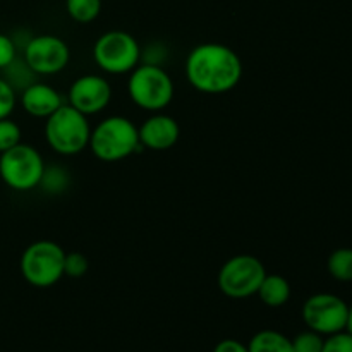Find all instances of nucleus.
I'll list each match as a JSON object with an SVG mask.
<instances>
[{
    "label": "nucleus",
    "mask_w": 352,
    "mask_h": 352,
    "mask_svg": "<svg viewBox=\"0 0 352 352\" xmlns=\"http://www.w3.org/2000/svg\"><path fill=\"white\" fill-rule=\"evenodd\" d=\"M243 60L234 48L217 41L199 43L186 58V79L199 93L223 95L243 79Z\"/></svg>",
    "instance_id": "nucleus-1"
},
{
    "label": "nucleus",
    "mask_w": 352,
    "mask_h": 352,
    "mask_svg": "<svg viewBox=\"0 0 352 352\" xmlns=\"http://www.w3.org/2000/svg\"><path fill=\"white\" fill-rule=\"evenodd\" d=\"M88 148L98 160L120 162L143 150L138 126L122 116H110L91 129Z\"/></svg>",
    "instance_id": "nucleus-2"
},
{
    "label": "nucleus",
    "mask_w": 352,
    "mask_h": 352,
    "mask_svg": "<svg viewBox=\"0 0 352 352\" xmlns=\"http://www.w3.org/2000/svg\"><path fill=\"white\" fill-rule=\"evenodd\" d=\"M91 126L88 116L64 103L45 119V141L55 153L74 157L88 148Z\"/></svg>",
    "instance_id": "nucleus-3"
},
{
    "label": "nucleus",
    "mask_w": 352,
    "mask_h": 352,
    "mask_svg": "<svg viewBox=\"0 0 352 352\" xmlns=\"http://www.w3.org/2000/svg\"><path fill=\"white\" fill-rule=\"evenodd\" d=\"M127 93L141 110L150 113L164 112L174 100L175 85L170 74L160 65L140 64L129 72Z\"/></svg>",
    "instance_id": "nucleus-4"
},
{
    "label": "nucleus",
    "mask_w": 352,
    "mask_h": 352,
    "mask_svg": "<svg viewBox=\"0 0 352 352\" xmlns=\"http://www.w3.org/2000/svg\"><path fill=\"white\" fill-rule=\"evenodd\" d=\"M65 251L55 241L41 239L23 251L19 270L24 280L38 289H48L64 277Z\"/></svg>",
    "instance_id": "nucleus-5"
},
{
    "label": "nucleus",
    "mask_w": 352,
    "mask_h": 352,
    "mask_svg": "<svg viewBox=\"0 0 352 352\" xmlns=\"http://www.w3.org/2000/svg\"><path fill=\"white\" fill-rule=\"evenodd\" d=\"M43 170L45 160L33 144L21 141L14 148L0 153V179L7 188L17 192L36 189Z\"/></svg>",
    "instance_id": "nucleus-6"
},
{
    "label": "nucleus",
    "mask_w": 352,
    "mask_h": 352,
    "mask_svg": "<svg viewBox=\"0 0 352 352\" xmlns=\"http://www.w3.org/2000/svg\"><path fill=\"white\" fill-rule=\"evenodd\" d=\"M93 60L107 74H129L140 65L141 47L127 31H107L100 34L93 45Z\"/></svg>",
    "instance_id": "nucleus-7"
},
{
    "label": "nucleus",
    "mask_w": 352,
    "mask_h": 352,
    "mask_svg": "<svg viewBox=\"0 0 352 352\" xmlns=\"http://www.w3.org/2000/svg\"><path fill=\"white\" fill-rule=\"evenodd\" d=\"M267 270L260 258L253 254H236L222 265L219 272V289L230 299H248L256 296Z\"/></svg>",
    "instance_id": "nucleus-8"
},
{
    "label": "nucleus",
    "mask_w": 352,
    "mask_h": 352,
    "mask_svg": "<svg viewBox=\"0 0 352 352\" xmlns=\"http://www.w3.org/2000/svg\"><path fill=\"white\" fill-rule=\"evenodd\" d=\"M349 306L342 298L329 292L313 294L302 305V320L306 327L320 336H333L346 330Z\"/></svg>",
    "instance_id": "nucleus-9"
},
{
    "label": "nucleus",
    "mask_w": 352,
    "mask_h": 352,
    "mask_svg": "<svg viewBox=\"0 0 352 352\" xmlns=\"http://www.w3.org/2000/svg\"><path fill=\"white\" fill-rule=\"evenodd\" d=\"M23 58L36 76H54L69 65L71 48L57 34H38L26 43Z\"/></svg>",
    "instance_id": "nucleus-10"
},
{
    "label": "nucleus",
    "mask_w": 352,
    "mask_h": 352,
    "mask_svg": "<svg viewBox=\"0 0 352 352\" xmlns=\"http://www.w3.org/2000/svg\"><path fill=\"white\" fill-rule=\"evenodd\" d=\"M69 105L74 107L85 116H96L110 105L112 86L103 76L85 74L79 76L69 86Z\"/></svg>",
    "instance_id": "nucleus-11"
},
{
    "label": "nucleus",
    "mask_w": 352,
    "mask_h": 352,
    "mask_svg": "<svg viewBox=\"0 0 352 352\" xmlns=\"http://www.w3.org/2000/svg\"><path fill=\"white\" fill-rule=\"evenodd\" d=\"M141 146L151 151L170 150L181 138V126L172 116L155 112L138 127Z\"/></svg>",
    "instance_id": "nucleus-12"
},
{
    "label": "nucleus",
    "mask_w": 352,
    "mask_h": 352,
    "mask_svg": "<svg viewBox=\"0 0 352 352\" xmlns=\"http://www.w3.org/2000/svg\"><path fill=\"white\" fill-rule=\"evenodd\" d=\"M19 102L24 112L36 119H47L64 105V98L54 86L34 81L19 93Z\"/></svg>",
    "instance_id": "nucleus-13"
},
{
    "label": "nucleus",
    "mask_w": 352,
    "mask_h": 352,
    "mask_svg": "<svg viewBox=\"0 0 352 352\" xmlns=\"http://www.w3.org/2000/svg\"><path fill=\"white\" fill-rule=\"evenodd\" d=\"M291 284L284 275L267 274L256 296L268 308H280L291 299Z\"/></svg>",
    "instance_id": "nucleus-14"
},
{
    "label": "nucleus",
    "mask_w": 352,
    "mask_h": 352,
    "mask_svg": "<svg viewBox=\"0 0 352 352\" xmlns=\"http://www.w3.org/2000/svg\"><path fill=\"white\" fill-rule=\"evenodd\" d=\"M250 352H294L292 340L277 330H260L248 344Z\"/></svg>",
    "instance_id": "nucleus-15"
},
{
    "label": "nucleus",
    "mask_w": 352,
    "mask_h": 352,
    "mask_svg": "<svg viewBox=\"0 0 352 352\" xmlns=\"http://www.w3.org/2000/svg\"><path fill=\"white\" fill-rule=\"evenodd\" d=\"M2 72H3L2 78L12 86L16 93H21L23 89H26L28 86L33 85L38 78V76L31 71L30 65L26 64V60L21 58L19 55H17V58L12 62V64L7 65L6 69H2Z\"/></svg>",
    "instance_id": "nucleus-16"
},
{
    "label": "nucleus",
    "mask_w": 352,
    "mask_h": 352,
    "mask_svg": "<svg viewBox=\"0 0 352 352\" xmlns=\"http://www.w3.org/2000/svg\"><path fill=\"white\" fill-rule=\"evenodd\" d=\"M69 186H71V174H69L67 168L60 167V165H52V167L45 165L43 175H41L38 188L43 189L47 195L57 196L67 191Z\"/></svg>",
    "instance_id": "nucleus-17"
},
{
    "label": "nucleus",
    "mask_w": 352,
    "mask_h": 352,
    "mask_svg": "<svg viewBox=\"0 0 352 352\" xmlns=\"http://www.w3.org/2000/svg\"><path fill=\"white\" fill-rule=\"evenodd\" d=\"M65 10L72 21L88 24L102 12V0H65Z\"/></svg>",
    "instance_id": "nucleus-18"
},
{
    "label": "nucleus",
    "mask_w": 352,
    "mask_h": 352,
    "mask_svg": "<svg viewBox=\"0 0 352 352\" xmlns=\"http://www.w3.org/2000/svg\"><path fill=\"white\" fill-rule=\"evenodd\" d=\"M329 274L339 282H352V250L339 248L327 260Z\"/></svg>",
    "instance_id": "nucleus-19"
},
{
    "label": "nucleus",
    "mask_w": 352,
    "mask_h": 352,
    "mask_svg": "<svg viewBox=\"0 0 352 352\" xmlns=\"http://www.w3.org/2000/svg\"><path fill=\"white\" fill-rule=\"evenodd\" d=\"M21 138H23V133H21L19 124L10 120V117L0 119V153L19 144Z\"/></svg>",
    "instance_id": "nucleus-20"
},
{
    "label": "nucleus",
    "mask_w": 352,
    "mask_h": 352,
    "mask_svg": "<svg viewBox=\"0 0 352 352\" xmlns=\"http://www.w3.org/2000/svg\"><path fill=\"white\" fill-rule=\"evenodd\" d=\"M292 340V349L294 352H322L323 349V336L313 332V330H305V332L298 333Z\"/></svg>",
    "instance_id": "nucleus-21"
},
{
    "label": "nucleus",
    "mask_w": 352,
    "mask_h": 352,
    "mask_svg": "<svg viewBox=\"0 0 352 352\" xmlns=\"http://www.w3.org/2000/svg\"><path fill=\"white\" fill-rule=\"evenodd\" d=\"M89 268L88 258L79 251H72V253H65L64 261V275L71 278H81L85 277L86 272Z\"/></svg>",
    "instance_id": "nucleus-22"
},
{
    "label": "nucleus",
    "mask_w": 352,
    "mask_h": 352,
    "mask_svg": "<svg viewBox=\"0 0 352 352\" xmlns=\"http://www.w3.org/2000/svg\"><path fill=\"white\" fill-rule=\"evenodd\" d=\"M168 58V48L165 47L160 41H153L148 45L146 48H141V62L140 64H150V65H160L164 64Z\"/></svg>",
    "instance_id": "nucleus-23"
},
{
    "label": "nucleus",
    "mask_w": 352,
    "mask_h": 352,
    "mask_svg": "<svg viewBox=\"0 0 352 352\" xmlns=\"http://www.w3.org/2000/svg\"><path fill=\"white\" fill-rule=\"evenodd\" d=\"M17 105V93L12 86L0 76V119H7Z\"/></svg>",
    "instance_id": "nucleus-24"
},
{
    "label": "nucleus",
    "mask_w": 352,
    "mask_h": 352,
    "mask_svg": "<svg viewBox=\"0 0 352 352\" xmlns=\"http://www.w3.org/2000/svg\"><path fill=\"white\" fill-rule=\"evenodd\" d=\"M322 352H352V336L346 330L329 336L323 342Z\"/></svg>",
    "instance_id": "nucleus-25"
},
{
    "label": "nucleus",
    "mask_w": 352,
    "mask_h": 352,
    "mask_svg": "<svg viewBox=\"0 0 352 352\" xmlns=\"http://www.w3.org/2000/svg\"><path fill=\"white\" fill-rule=\"evenodd\" d=\"M17 54H19V50H17L12 36H9L6 33H0V71L16 60Z\"/></svg>",
    "instance_id": "nucleus-26"
},
{
    "label": "nucleus",
    "mask_w": 352,
    "mask_h": 352,
    "mask_svg": "<svg viewBox=\"0 0 352 352\" xmlns=\"http://www.w3.org/2000/svg\"><path fill=\"white\" fill-rule=\"evenodd\" d=\"M213 352H250V349H248L246 344L236 339H223L217 344Z\"/></svg>",
    "instance_id": "nucleus-27"
},
{
    "label": "nucleus",
    "mask_w": 352,
    "mask_h": 352,
    "mask_svg": "<svg viewBox=\"0 0 352 352\" xmlns=\"http://www.w3.org/2000/svg\"><path fill=\"white\" fill-rule=\"evenodd\" d=\"M346 332L352 336V306H349V311H347V322H346Z\"/></svg>",
    "instance_id": "nucleus-28"
}]
</instances>
